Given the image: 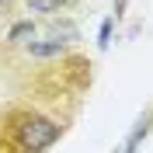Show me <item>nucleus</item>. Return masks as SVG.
<instances>
[{"label": "nucleus", "mask_w": 153, "mask_h": 153, "mask_svg": "<svg viewBox=\"0 0 153 153\" xmlns=\"http://www.w3.org/2000/svg\"><path fill=\"white\" fill-rule=\"evenodd\" d=\"M63 136V125L35 111H18L7 122V150L4 153H42Z\"/></svg>", "instance_id": "1"}, {"label": "nucleus", "mask_w": 153, "mask_h": 153, "mask_svg": "<svg viewBox=\"0 0 153 153\" xmlns=\"http://www.w3.org/2000/svg\"><path fill=\"white\" fill-rule=\"evenodd\" d=\"M150 132H153V108H146V111L132 122V129L125 132V139L115 146V153H136L139 146L146 143V136H150Z\"/></svg>", "instance_id": "2"}, {"label": "nucleus", "mask_w": 153, "mask_h": 153, "mask_svg": "<svg viewBox=\"0 0 153 153\" xmlns=\"http://www.w3.org/2000/svg\"><path fill=\"white\" fill-rule=\"evenodd\" d=\"M45 31H49V38L52 42H73V38H80V28H76L73 21H63V18H49L45 21Z\"/></svg>", "instance_id": "3"}, {"label": "nucleus", "mask_w": 153, "mask_h": 153, "mask_svg": "<svg viewBox=\"0 0 153 153\" xmlns=\"http://www.w3.org/2000/svg\"><path fill=\"white\" fill-rule=\"evenodd\" d=\"M28 52H31L35 59H59L63 52H66V45H63V42H52V38H45V42H31Z\"/></svg>", "instance_id": "4"}, {"label": "nucleus", "mask_w": 153, "mask_h": 153, "mask_svg": "<svg viewBox=\"0 0 153 153\" xmlns=\"http://www.w3.org/2000/svg\"><path fill=\"white\" fill-rule=\"evenodd\" d=\"M35 31H38V28L31 25V21H18V25H14V28L7 31V38L21 45V42H28V38H35Z\"/></svg>", "instance_id": "5"}, {"label": "nucleus", "mask_w": 153, "mask_h": 153, "mask_svg": "<svg viewBox=\"0 0 153 153\" xmlns=\"http://www.w3.org/2000/svg\"><path fill=\"white\" fill-rule=\"evenodd\" d=\"M66 0H28V10L31 14H56Z\"/></svg>", "instance_id": "6"}, {"label": "nucleus", "mask_w": 153, "mask_h": 153, "mask_svg": "<svg viewBox=\"0 0 153 153\" xmlns=\"http://www.w3.org/2000/svg\"><path fill=\"white\" fill-rule=\"evenodd\" d=\"M111 28H115V18H105V21H101V31H97V49H101V52L111 45Z\"/></svg>", "instance_id": "7"}, {"label": "nucleus", "mask_w": 153, "mask_h": 153, "mask_svg": "<svg viewBox=\"0 0 153 153\" xmlns=\"http://www.w3.org/2000/svg\"><path fill=\"white\" fill-rule=\"evenodd\" d=\"M125 7H129V0H115V14H111V18L118 21V18H122V14H125Z\"/></svg>", "instance_id": "8"}, {"label": "nucleus", "mask_w": 153, "mask_h": 153, "mask_svg": "<svg viewBox=\"0 0 153 153\" xmlns=\"http://www.w3.org/2000/svg\"><path fill=\"white\" fill-rule=\"evenodd\" d=\"M0 4H7V0H0Z\"/></svg>", "instance_id": "9"}]
</instances>
